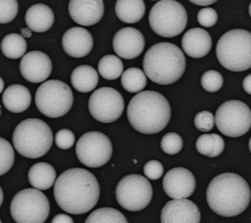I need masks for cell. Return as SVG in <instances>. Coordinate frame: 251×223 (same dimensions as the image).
<instances>
[{
  "label": "cell",
  "instance_id": "1",
  "mask_svg": "<svg viewBox=\"0 0 251 223\" xmlns=\"http://www.w3.org/2000/svg\"><path fill=\"white\" fill-rule=\"evenodd\" d=\"M100 189L98 179L85 169L73 168L63 172L54 183V197L67 213L84 214L99 202Z\"/></svg>",
  "mask_w": 251,
  "mask_h": 223
},
{
  "label": "cell",
  "instance_id": "2",
  "mask_svg": "<svg viewBox=\"0 0 251 223\" xmlns=\"http://www.w3.org/2000/svg\"><path fill=\"white\" fill-rule=\"evenodd\" d=\"M250 197L248 183L235 173L218 175L207 189V202L210 208L223 217L241 214L247 209Z\"/></svg>",
  "mask_w": 251,
  "mask_h": 223
},
{
  "label": "cell",
  "instance_id": "3",
  "mask_svg": "<svg viewBox=\"0 0 251 223\" xmlns=\"http://www.w3.org/2000/svg\"><path fill=\"white\" fill-rule=\"evenodd\" d=\"M127 115L133 129L144 134H155L163 131L171 117L167 99L156 91H143L131 99Z\"/></svg>",
  "mask_w": 251,
  "mask_h": 223
},
{
  "label": "cell",
  "instance_id": "4",
  "mask_svg": "<svg viewBox=\"0 0 251 223\" xmlns=\"http://www.w3.org/2000/svg\"><path fill=\"white\" fill-rule=\"evenodd\" d=\"M186 61L179 47L171 43H158L146 52L143 68L146 77L156 84L170 85L178 81L185 71Z\"/></svg>",
  "mask_w": 251,
  "mask_h": 223
},
{
  "label": "cell",
  "instance_id": "5",
  "mask_svg": "<svg viewBox=\"0 0 251 223\" xmlns=\"http://www.w3.org/2000/svg\"><path fill=\"white\" fill-rule=\"evenodd\" d=\"M13 147L27 158H39L50 151L53 145L51 127L38 118H28L17 125L12 135Z\"/></svg>",
  "mask_w": 251,
  "mask_h": 223
},
{
  "label": "cell",
  "instance_id": "6",
  "mask_svg": "<svg viewBox=\"0 0 251 223\" xmlns=\"http://www.w3.org/2000/svg\"><path fill=\"white\" fill-rule=\"evenodd\" d=\"M216 55L219 63L232 72L251 67V34L245 29H232L218 41Z\"/></svg>",
  "mask_w": 251,
  "mask_h": 223
},
{
  "label": "cell",
  "instance_id": "7",
  "mask_svg": "<svg viewBox=\"0 0 251 223\" xmlns=\"http://www.w3.org/2000/svg\"><path fill=\"white\" fill-rule=\"evenodd\" d=\"M149 23L158 36L175 38L186 27L187 12L181 3L175 0H161L152 6Z\"/></svg>",
  "mask_w": 251,
  "mask_h": 223
},
{
  "label": "cell",
  "instance_id": "8",
  "mask_svg": "<svg viewBox=\"0 0 251 223\" xmlns=\"http://www.w3.org/2000/svg\"><path fill=\"white\" fill-rule=\"evenodd\" d=\"M10 214L17 223H44L50 215V202L41 191L24 189L12 198Z\"/></svg>",
  "mask_w": 251,
  "mask_h": 223
},
{
  "label": "cell",
  "instance_id": "9",
  "mask_svg": "<svg viewBox=\"0 0 251 223\" xmlns=\"http://www.w3.org/2000/svg\"><path fill=\"white\" fill-rule=\"evenodd\" d=\"M35 101L42 114L51 118H59L69 112L74 97L71 88L66 83L49 80L38 88Z\"/></svg>",
  "mask_w": 251,
  "mask_h": 223
},
{
  "label": "cell",
  "instance_id": "10",
  "mask_svg": "<svg viewBox=\"0 0 251 223\" xmlns=\"http://www.w3.org/2000/svg\"><path fill=\"white\" fill-rule=\"evenodd\" d=\"M153 197L151 183L141 175H128L117 185L116 198L124 209L141 211L150 204Z\"/></svg>",
  "mask_w": 251,
  "mask_h": 223
},
{
  "label": "cell",
  "instance_id": "11",
  "mask_svg": "<svg viewBox=\"0 0 251 223\" xmlns=\"http://www.w3.org/2000/svg\"><path fill=\"white\" fill-rule=\"evenodd\" d=\"M214 120L221 134L229 137H239L250 130L251 111L242 101L229 100L217 109Z\"/></svg>",
  "mask_w": 251,
  "mask_h": 223
},
{
  "label": "cell",
  "instance_id": "12",
  "mask_svg": "<svg viewBox=\"0 0 251 223\" xmlns=\"http://www.w3.org/2000/svg\"><path fill=\"white\" fill-rule=\"evenodd\" d=\"M113 155L112 141L100 132L84 134L76 143V156L84 166L100 168L104 166Z\"/></svg>",
  "mask_w": 251,
  "mask_h": 223
},
{
  "label": "cell",
  "instance_id": "13",
  "mask_svg": "<svg viewBox=\"0 0 251 223\" xmlns=\"http://www.w3.org/2000/svg\"><path fill=\"white\" fill-rule=\"evenodd\" d=\"M91 116L102 123H111L118 120L125 109L122 94L114 88L102 87L94 91L88 101Z\"/></svg>",
  "mask_w": 251,
  "mask_h": 223
},
{
  "label": "cell",
  "instance_id": "14",
  "mask_svg": "<svg viewBox=\"0 0 251 223\" xmlns=\"http://www.w3.org/2000/svg\"><path fill=\"white\" fill-rule=\"evenodd\" d=\"M163 190L170 198H188L196 190V178L194 174L184 168L171 169L163 178Z\"/></svg>",
  "mask_w": 251,
  "mask_h": 223
},
{
  "label": "cell",
  "instance_id": "15",
  "mask_svg": "<svg viewBox=\"0 0 251 223\" xmlns=\"http://www.w3.org/2000/svg\"><path fill=\"white\" fill-rule=\"evenodd\" d=\"M52 61L49 56L41 51L26 53L20 63L23 77L30 83L45 82L52 73Z\"/></svg>",
  "mask_w": 251,
  "mask_h": 223
},
{
  "label": "cell",
  "instance_id": "16",
  "mask_svg": "<svg viewBox=\"0 0 251 223\" xmlns=\"http://www.w3.org/2000/svg\"><path fill=\"white\" fill-rule=\"evenodd\" d=\"M113 46L119 57L126 60H133L143 53L145 39L137 28L124 27L115 35Z\"/></svg>",
  "mask_w": 251,
  "mask_h": 223
},
{
  "label": "cell",
  "instance_id": "17",
  "mask_svg": "<svg viewBox=\"0 0 251 223\" xmlns=\"http://www.w3.org/2000/svg\"><path fill=\"white\" fill-rule=\"evenodd\" d=\"M201 211L196 203L188 199L168 201L161 211V223H200Z\"/></svg>",
  "mask_w": 251,
  "mask_h": 223
},
{
  "label": "cell",
  "instance_id": "18",
  "mask_svg": "<svg viewBox=\"0 0 251 223\" xmlns=\"http://www.w3.org/2000/svg\"><path fill=\"white\" fill-rule=\"evenodd\" d=\"M68 10L72 20L82 26L97 24L103 17L102 0H71Z\"/></svg>",
  "mask_w": 251,
  "mask_h": 223
},
{
  "label": "cell",
  "instance_id": "19",
  "mask_svg": "<svg viewBox=\"0 0 251 223\" xmlns=\"http://www.w3.org/2000/svg\"><path fill=\"white\" fill-rule=\"evenodd\" d=\"M63 50L73 58L87 56L93 47V38L86 28L75 26L69 28L62 38Z\"/></svg>",
  "mask_w": 251,
  "mask_h": 223
},
{
  "label": "cell",
  "instance_id": "20",
  "mask_svg": "<svg viewBox=\"0 0 251 223\" xmlns=\"http://www.w3.org/2000/svg\"><path fill=\"white\" fill-rule=\"evenodd\" d=\"M212 38L203 28H191L183 35L181 46L184 53L191 58L201 59L207 56L212 49Z\"/></svg>",
  "mask_w": 251,
  "mask_h": 223
},
{
  "label": "cell",
  "instance_id": "21",
  "mask_svg": "<svg viewBox=\"0 0 251 223\" xmlns=\"http://www.w3.org/2000/svg\"><path fill=\"white\" fill-rule=\"evenodd\" d=\"M54 12L46 4L38 3L31 5L25 13L27 28L35 33H45L54 24Z\"/></svg>",
  "mask_w": 251,
  "mask_h": 223
},
{
  "label": "cell",
  "instance_id": "22",
  "mask_svg": "<svg viewBox=\"0 0 251 223\" xmlns=\"http://www.w3.org/2000/svg\"><path fill=\"white\" fill-rule=\"evenodd\" d=\"M4 107L12 113H22L31 102V95L28 89L20 84H14L5 89L2 95Z\"/></svg>",
  "mask_w": 251,
  "mask_h": 223
},
{
  "label": "cell",
  "instance_id": "23",
  "mask_svg": "<svg viewBox=\"0 0 251 223\" xmlns=\"http://www.w3.org/2000/svg\"><path fill=\"white\" fill-rule=\"evenodd\" d=\"M28 182L35 189L48 190L56 181V171L48 163H37L28 171Z\"/></svg>",
  "mask_w": 251,
  "mask_h": 223
},
{
  "label": "cell",
  "instance_id": "24",
  "mask_svg": "<svg viewBox=\"0 0 251 223\" xmlns=\"http://www.w3.org/2000/svg\"><path fill=\"white\" fill-rule=\"evenodd\" d=\"M146 5L143 0H118L115 11L120 21L125 23H136L143 19Z\"/></svg>",
  "mask_w": 251,
  "mask_h": 223
},
{
  "label": "cell",
  "instance_id": "25",
  "mask_svg": "<svg viewBox=\"0 0 251 223\" xmlns=\"http://www.w3.org/2000/svg\"><path fill=\"white\" fill-rule=\"evenodd\" d=\"M99 81L100 77L97 70L87 65L75 68L71 74V84L75 90L81 93L93 91L98 86Z\"/></svg>",
  "mask_w": 251,
  "mask_h": 223
},
{
  "label": "cell",
  "instance_id": "26",
  "mask_svg": "<svg viewBox=\"0 0 251 223\" xmlns=\"http://www.w3.org/2000/svg\"><path fill=\"white\" fill-rule=\"evenodd\" d=\"M26 41L21 35L9 34L1 42V52L8 59H20L25 55Z\"/></svg>",
  "mask_w": 251,
  "mask_h": 223
},
{
  "label": "cell",
  "instance_id": "27",
  "mask_svg": "<svg viewBox=\"0 0 251 223\" xmlns=\"http://www.w3.org/2000/svg\"><path fill=\"white\" fill-rule=\"evenodd\" d=\"M123 88L130 93H140L147 85V77L139 68H130L122 74Z\"/></svg>",
  "mask_w": 251,
  "mask_h": 223
},
{
  "label": "cell",
  "instance_id": "28",
  "mask_svg": "<svg viewBox=\"0 0 251 223\" xmlns=\"http://www.w3.org/2000/svg\"><path fill=\"white\" fill-rule=\"evenodd\" d=\"M124 64L122 60L114 55H106L99 62V73L105 80H116L122 76Z\"/></svg>",
  "mask_w": 251,
  "mask_h": 223
},
{
  "label": "cell",
  "instance_id": "29",
  "mask_svg": "<svg viewBox=\"0 0 251 223\" xmlns=\"http://www.w3.org/2000/svg\"><path fill=\"white\" fill-rule=\"evenodd\" d=\"M84 223H129L126 216L115 208L103 207L91 212Z\"/></svg>",
  "mask_w": 251,
  "mask_h": 223
},
{
  "label": "cell",
  "instance_id": "30",
  "mask_svg": "<svg viewBox=\"0 0 251 223\" xmlns=\"http://www.w3.org/2000/svg\"><path fill=\"white\" fill-rule=\"evenodd\" d=\"M14 163V150L10 143L0 137V176L6 174Z\"/></svg>",
  "mask_w": 251,
  "mask_h": 223
},
{
  "label": "cell",
  "instance_id": "31",
  "mask_svg": "<svg viewBox=\"0 0 251 223\" xmlns=\"http://www.w3.org/2000/svg\"><path fill=\"white\" fill-rule=\"evenodd\" d=\"M223 83L224 80L222 75L215 70H210L206 73H203L201 79V87L211 93L219 91L222 88Z\"/></svg>",
  "mask_w": 251,
  "mask_h": 223
},
{
  "label": "cell",
  "instance_id": "32",
  "mask_svg": "<svg viewBox=\"0 0 251 223\" xmlns=\"http://www.w3.org/2000/svg\"><path fill=\"white\" fill-rule=\"evenodd\" d=\"M183 147L181 136L176 133H168L161 139V149L167 155H176Z\"/></svg>",
  "mask_w": 251,
  "mask_h": 223
},
{
  "label": "cell",
  "instance_id": "33",
  "mask_svg": "<svg viewBox=\"0 0 251 223\" xmlns=\"http://www.w3.org/2000/svg\"><path fill=\"white\" fill-rule=\"evenodd\" d=\"M19 12V3L15 0H0V24L12 22Z\"/></svg>",
  "mask_w": 251,
  "mask_h": 223
},
{
  "label": "cell",
  "instance_id": "34",
  "mask_svg": "<svg viewBox=\"0 0 251 223\" xmlns=\"http://www.w3.org/2000/svg\"><path fill=\"white\" fill-rule=\"evenodd\" d=\"M195 125L197 130L202 133L211 132L214 129V115L210 111H201L195 116Z\"/></svg>",
  "mask_w": 251,
  "mask_h": 223
},
{
  "label": "cell",
  "instance_id": "35",
  "mask_svg": "<svg viewBox=\"0 0 251 223\" xmlns=\"http://www.w3.org/2000/svg\"><path fill=\"white\" fill-rule=\"evenodd\" d=\"M56 146L61 150H69L75 143V135L69 130H60L55 136Z\"/></svg>",
  "mask_w": 251,
  "mask_h": 223
},
{
  "label": "cell",
  "instance_id": "36",
  "mask_svg": "<svg viewBox=\"0 0 251 223\" xmlns=\"http://www.w3.org/2000/svg\"><path fill=\"white\" fill-rule=\"evenodd\" d=\"M199 23L203 27H212L217 23L218 13L211 7L202 8L198 13Z\"/></svg>",
  "mask_w": 251,
  "mask_h": 223
},
{
  "label": "cell",
  "instance_id": "37",
  "mask_svg": "<svg viewBox=\"0 0 251 223\" xmlns=\"http://www.w3.org/2000/svg\"><path fill=\"white\" fill-rule=\"evenodd\" d=\"M164 168L159 161H149L144 166V174L149 180L156 181L162 177Z\"/></svg>",
  "mask_w": 251,
  "mask_h": 223
},
{
  "label": "cell",
  "instance_id": "38",
  "mask_svg": "<svg viewBox=\"0 0 251 223\" xmlns=\"http://www.w3.org/2000/svg\"><path fill=\"white\" fill-rule=\"evenodd\" d=\"M196 149L201 155L207 156L210 157V156L213 152V137H212V135L209 134H205L201 135L196 142Z\"/></svg>",
  "mask_w": 251,
  "mask_h": 223
},
{
  "label": "cell",
  "instance_id": "39",
  "mask_svg": "<svg viewBox=\"0 0 251 223\" xmlns=\"http://www.w3.org/2000/svg\"><path fill=\"white\" fill-rule=\"evenodd\" d=\"M211 135L213 137V152L210 157H216L223 153L225 149V142L222 136H220L219 134H212Z\"/></svg>",
  "mask_w": 251,
  "mask_h": 223
},
{
  "label": "cell",
  "instance_id": "40",
  "mask_svg": "<svg viewBox=\"0 0 251 223\" xmlns=\"http://www.w3.org/2000/svg\"><path fill=\"white\" fill-rule=\"evenodd\" d=\"M52 223H74V221L68 214L61 213V214H57L53 218Z\"/></svg>",
  "mask_w": 251,
  "mask_h": 223
},
{
  "label": "cell",
  "instance_id": "41",
  "mask_svg": "<svg viewBox=\"0 0 251 223\" xmlns=\"http://www.w3.org/2000/svg\"><path fill=\"white\" fill-rule=\"evenodd\" d=\"M243 89L247 94H251V75H247L243 80Z\"/></svg>",
  "mask_w": 251,
  "mask_h": 223
},
{
  "label": "cell",
  "instance_id": "42",
  "mask_svg": "<svg viewBox=\"0 0 251 223\" xmlns=\"http://www.w3.org/2000/svg\"><path fill=\"white\" fill-rule=\"evenodd\" d=\"M191 2L200 6H207L214 4L216 2V0H191Z\"/></svg>",
  "mask_w": 251,
  "mask_h": 223
},
{
  "label": "cell",
  "instance_id": "43",
  "mask_svg": "<svg viewBox=\"0 0 251 223\" xmlns=\"http://www.w3.org/2000/svg\"><path fill=\"white\" fill-rule=\"evenodd\" d=\"M33 31H31L29 28H22V37L23 38H30Z\"/></svg>",
  "mask_w": 251,
  "mask_h": 223
},
{
  "label": "cell",
  "instance_id": "44",
  "mask_svg": "<svg viewBox=\"0 0 251 223\" xmlns=\"http://www.w3.org/2000/svg\"><path fill=\"white\" fill-rule=\"evenodd\" d=\"M3 203V191H2V188L0 187V206L2 205Z\"/></svg>",
  "mask_w": 251,
  "mask_h": 223
},
{
  "label": "cell",
  "instance_id": "45",
  "mask_svg": "<svg viewBox=\"0 0 251 223\" xmlns=\"http://www.w3.org/2000/svg\"><path fill=\"white\" fill-rule=\"evenodd\" d=\"M3 89H4V82L1 79V77H0V93H2Z\"/></svg>",
  "mask_w": 251,
  "mask_h": 223
},
{
  "label": "cell",
  "instance_id": "46",
  "mask_svg": "<svg viewBox=\"0 0 251 223\" xmlns=\"http://www.w3.org/2000/svg\"><path fill=\"white\" fill-rule=\"evenodd\" d=\"M0 115H1V107H0Z\"/></svg>",
  "mask_w": 251,
  "mask_h": 223
},
{
  "label": "cell",
  "instance_id": "47",
  "mask_svg": "<svg viewBox=\"0 0 251 223\" xmlns=\"http://www.w3.org/2000/svg\"><path fill=\"white\" fill-rule=\"evenodd\" d=\"M0 223H2V222H1V220H0Z\"/></svg>",
  "mask_w": 251,
  "mask_h": 223
}]
</instances>
